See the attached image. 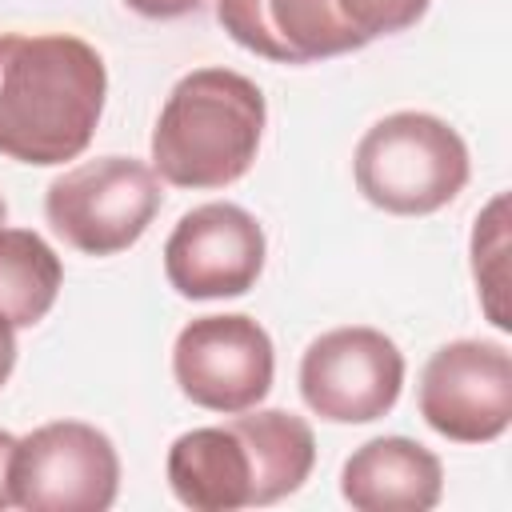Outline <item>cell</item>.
<instances>
[{
	"label": "cell",
	"instance_id": "obj_18",
	"mask_svg": "<svg viewBox=\"0 0 512 512\" xmlns=\"http://www.w3.org/2000/svg\"><path fill=\"white\" fill-rule=\"evenodd\" d=\"M4 220H8V204H4V196H0V228H4Z\"/></svg>",
	"mask_w": 512,
	"mask_h": 512
},
{
	"label": "cell",
	"instance_id": "obj_16",
	"mask_svg": "<svg viewBox=\"0 0 512 512\" xmlns=\"http://www.w3.org/2000/svg\"><path fill=\"white\" fill-rule=\"evenodd\" d=\"M16 444H20V436H12V432L0 428V512L16 504V492H12V460H16Z\"/></svg>",
	"mask_w": 512,
	"mask_h": 512
},
{
	"label": "cell",
	"instance_id": "obj_12",
	"mask_svg": "<svg viewBox=\"0 0 512 512\" xmlns=\"http://www.w3.org/2000/svg\"><path fill=\"white\" fill-rule=\"evenodd\" d=\"M340 496L356 512H428L444 496V464L408 436H376L340 468Z\"/></svg>",
	"mask_w": 512,
	"mask_h": 512
},
{
	"label": "cell",
	"instance_id": "obj_8",
	"mask_svg": "<svg viewBox=\"0 0 512 512\" xmlns=\"http://www.w3.org/2000/svg\"><path fill=\"white\" fill-rule=\"evenodd\" d=\"M404 388V352L368 324L316 336L300 356V396L328 424H372L388 416Z\"/></svg>",
	"mask_w": 512,
	"mask_h": 512
},
{
	"label": "cell",
	"instance_id": "obj_15",
	"mask_svg": "<svg viewBox=\"0 0 512 512\" xmlns=\"http://www.w3.org/2000/svg\"><path fill=\"white\" fill-rule=\"evenodd\" d=\"M124 4L144 20H176V16L196 12L204 0H124Z\"/></svg>",
	"mask_w": 512,
	"mask_h": 512
},
{
	"label": "cell",
	"instance_id": "obj_6",
	"mask_svg": "<svg viewBox=\"0 0 512 512\" xmlns=\"http://www.w3.org/2000/svg\"><path fill=\"white\" fill-rule=\"evenodd\" d=\"M160 204V176L132 156L80 160L44 192L52 232L84 256H116L132 248L156 220Z\"/></svg>",
	"mask_w": 512,
	"mask_h": 512
},
{
	"label": "cell",
	"instance_id": "obj_4",
	"mask_svg": "<svg viewBox=\"0 0 512 512\" xmlns=\"http://www.w3.org/2000/svg\"><path fill=\"white\" fill-rule=\"evenodd\" d=\"M432 0H216L220 28L276 64H316L412 28Z\"/></svg>",
	"mask_w": 512,
	"mask_h": 512
},
{
	"label": "cell",
	"instance_id": "obj_1",
	"mask_svg": "<svg viewBox=\"0 0 512 512\" xmlns=\"http://www.w3.org/2000/svg\"><path fill=\"white\" fill-rule=\"evenodd\" d=\"M108 96L104 56L72 32H0V156L32 168L76 160Z\"/></svg>",
	"mask_w": 512,
	"mask_h": 512
},
{
	"label": "cell",
	"instance_id": "obj_2",
	"mask_svg": "<svg viewBox=\"0 0 512 512\" xmlns=\"http://www.w3.org/2000/svg\"><path fill=\"white\" fill-rule=\"evenodd\" d=\"M316 464L312 424L288 408H244L168 448V488L192 512L264 508L304 488Z\"/></svg>",
	"mask_w": 512,
	"mask_h": 512
},
{
	"label": "cell",
	"instance_id": "obj_9",
	"mask_svg": "<svg viewBox=\"0 0 512 512\" xmlns=\"http://www.w3.org/2000/svg\"><path fill=\"white\" fill-rule=\"evenodd\" d=\"M424 424L452 444H492L512 424V352L500 340L440 344L416 392Z\"/></svg>",
	"mask_w": 512,
	"mask_h": 512
},
{
	"label": "cell",
	"instance_id": "obj_3",
	"mask_svg": "<svg viewBox=\"0 0 512 512\" xmlns=\"http://www.w3.org/2000/svg\"><path fill=\"white\" fill-rule=\"evenodd\" d=\"M268 104L256 80L232 68L180 76L152 128V172L172 188H228L260 152Z\"/></svg>",
	"mask_w": 512,
	"mask_h": 512
},
{
	"label": "cell",
	"instance_id": "obj_17",
	"mask_svg": "<svg viewBox=\"0 0 512 512\" xmlns=\"http://www.w3.org/2000/svg\"><path fill=\"white\" fill-rule=\"evenodd\" d=\"M12 368H16V328L0 316V388L8 384Z\"/></svg>",
	"mask_w": 512,
	"mask_h": 512
},
{
	"label": "cell",
	"instance_id": "obj_5",
	"mask_svg": "<svg viewBox=\"0 0 512 512\" xmlns=\"http://www.w3.org/2000/svg\"><path fill=\"white\" fill-rule=\"evenodd\" d=\"M472 160L464 136L432 112H392L376 120L352 156L356 188L392 216H432L468 184Z\"/></svg>",
	"mask_w": 512,
	"mask_h": 512
},
{
	"label": "cell",
	"instance_id": "obj_10",
	"mask_svg": "<svg viewBox=\"0 0 512 512\" xmlns=\"http://www.w3.org/2000/svg\"><path fill=\"white\" fill-rule=\"evenodd\" d=\"M172 376L180 392L208 412H244L272 392V336L244 312L196 316L176 332Z\"/></svg>",
	"mask_w": 512,
	"mask_h": 512
},
{
	"label": "cell",
	"instance_id": "obj_11",
	"mask_svg": "<svg viewBox=\"0 0 512 512\" xmlns=\"http://www.w3.org/2000/svg\"><path fill=\"white\" fill-rule=\"evenodd\" d=\"M268 240L260 220L228 200L200 204L164 240V276L184 300L244 296L264 272Z\"/></svg>",
	"mask_w": 512,
	"mask_h": 512
},
{
	"label": "cell",
	"instance_id": "obj_7",
	"mask_svg": "<svg viewBox=\"0 0 512 512\" xmlns=\"http://www.w3.org/2000/svg\"><path fill=\"white\" fill-rule=\"evenodd\" d=\"M12 492L28 512H104L120 492L116 444L84 420L40 424L16 444Z\"/></svg>",
	"mask_w": 512,
	"mask_h": 512
},
{
	"label": "cell",
	"instance_id": "obj_14",
	"mask_svg": "<svg viewBox=\"0 0 512 512\" xmlns=\"http://www.w3.org/2000/svg\"><path fill=\"white\" fill-rule=\"evenodd\" d=\"M472 280H476V296L484 316L508 332L512 316H508V196L496 192L488 200V208L476 216L472 228Z\"/></svg>",
	"mask_w": 512,
	"mask_h": 512
},
{
	"label": "cell",
	"instance_id": "obj_13",
	"mask_svg": "<svg viewBox=\"0 0 512 512\" xmlns=\"http://www.w3.org/2000/svg\"><path fill=\"white\" fill-rule=\"evenodd\" d=\"M64 284L56 248L32 228H0V316L12 328L40 324Z\"/></svg>",
	"mask_w": 512,
	"mask_h": 512
}]
</instances>
